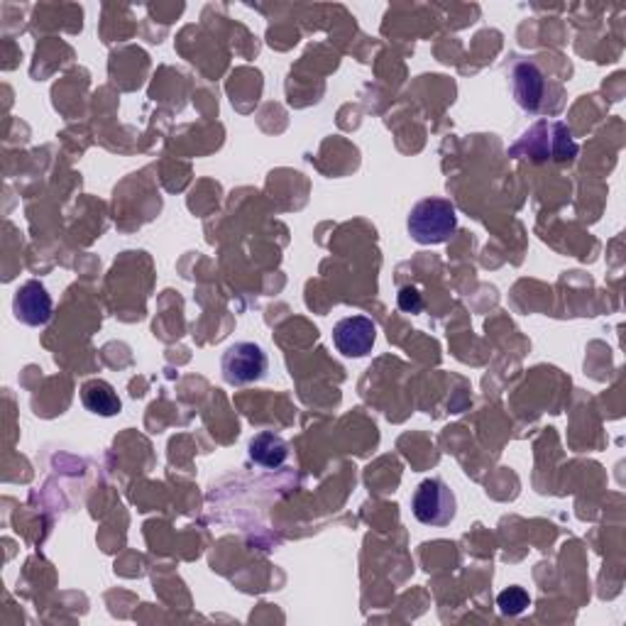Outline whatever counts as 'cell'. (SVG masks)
<instances>
[{
	"label": "cell",
	"mask_w": 626,
	"mask_h": 626,
	"mask_svg": "<svg viewBox=\"0 0 626 626\" xmlns=\"http://www.w3.org/2000/svg\"><path fill=\"white\" fill-rule=\"evenodd\" d=\"M269 370L267 352L250 340L233 342V346L223 352L220 358V374L223 380L233 387H245L265 380Z\"/></svg>",
	"instance_id": "5"
},
{
	"label": "cell",
	"mask_w": 626,
	"mask_h": 626,
	"mask_svg": "<svg viewBox=\"0 0 626 626\" xmlns=\"http://www.w3.org/2000/svg\"><path fill=\"white\" fill-rule=\"evenodd\" d=\"M512 93L519 109L541 115V113H561L553 103L565 105L563 89L541 72V66L531 59H522L512 69Z\"/></svg>",
	"instance_id": "2"
},
{
	"label": "cell",
	"mask_w": 626,
	"mask_h": 626,
	"mask_svg": "<svg viewBox=\"0 0 626 626\" xmlns=\"http://www.w3.org/2000/svg\"><path fill=\"white\" fill-rule=\"evenodd\" d=\"M81 404L103 419H111L123 411L121 397H117L113 384L105 380H89L81 384Z\"/></svg>",
	"instance_id": "9"
},
{
	"label": "cell",
	"mask_w": 626,
	"mask_h": 626,
	"mask_svg": "<svg viewBox=\"0 0 626 626\" xmlns=\"http://www.w3.org/2000/svg\"><path fill=\"white\" fill-rule=\"evenodd\" d=\"M399 309L407 311V314H421L423 299H421L419 289H413V287H404V289H401V291H399Z\"/></svg>",
	"instance_id": "11"
},
{
	"label": "cell",
	"mask_w": 626,
	"mask_h": 626,
	"mask_svg": "<svg viewBox=\"0 0 626 626\" xmlns=\"http://www.w3.org/2000/svg\"><path fill=\"white\" fill-rule=\"evenodd\" d=\"M247 455L255 465L265 468V470H277L287 463L289 458V443L281 439V435L271 433V431H263L257 433L255 439L247 445Z\"/></svg>",
	"instance_id": "8"
},
{
	"label": "cell",
	"mask_w": 626,
	"mask_h": 626,
	"mask_svg": "<svg viewBox=\"0 0 626 626\" xmlns=\"http://www.w3.org/2000/svg\"><path fill=\"white\" fill-rule=\"evenodd\" d=\"M411 512L423 526H448L458 514L455 494L441 478H429L413 492Z\"/></svg>",
	"instance_id": "4"
},
{
	"label": "cell",
	"mask_w": 626,
	"mask_h": 626,
	"mask_svg": "<svg viewBox=\"0 0 626 626\" xmlns=\"http://www.w3.org/2000/svg\"><path fill=\"white\" fill-rule=\"evenodd\" d=\"M577 143L563 121L541 117L510 147V157L534 164H571L577 157Z\"/></svg>",
	"instance_id": "1"
},
{
	"label": "cell",
	"mask_w": 626,
	"mask_h": 626,
	"mask_svg": "<svg viewBox=\"0 0 626 626\" xmlns=\"http://www.w3.org/2000/svg\"><path fill=\"white\" fill-rule=\"evenodd\" d=\"M407 230L411 240L419 245L448 243L458 230V211L448 198L429 196L411 208Z\"/></svg>",
	"instance_id": "3"
},
{
	"label": "cell",
	"mask_w": 626,
	"mask_h": 626,
	"mask_svg": "<svg viewBox=\"0 0 626 626\" xmlns=\"http://www.w3.org/2000/svg\"><path fill=\"white\" fill-rule=\"evenodd\" d=\"M13 314L20 324L25 326H47L54 316V304L50 291L38 279H30L22 285L13 297Z\"/></svg>",
	"instance_id": "7"
},
{
	"label": "cell",
	"mask_w": 626,
	"mask_h": 626,
	"mask_svg": "<svg viewBox=\"0 0 626 626\" xmlns=\"http://www.w3.org/2000/svg\"><path fill=\"white\" fill-rule=\"evenodd\" d=\"M497 607L506 617H519V614L531 607V597L524 587H506L504 593L497 595Z\"/></svg>",
	"instance_id": "10"
},
{
	"label": "cell",
	"mask_w": 626,
	"mask_h": 626,
	"mask_svg": "<svg viewBox=\"0 0 626 626\" xmlns=\"http://www.w3.org/2000/svg\"><path fill=\"white\" fill-rule=\"evenodd\" d=\"M333 342L340 356L365 358L370 356L377 342V326L368 316L340 318L333 326Z\"/></svg>",
	"instance_id": "6"
}]
</instances>
